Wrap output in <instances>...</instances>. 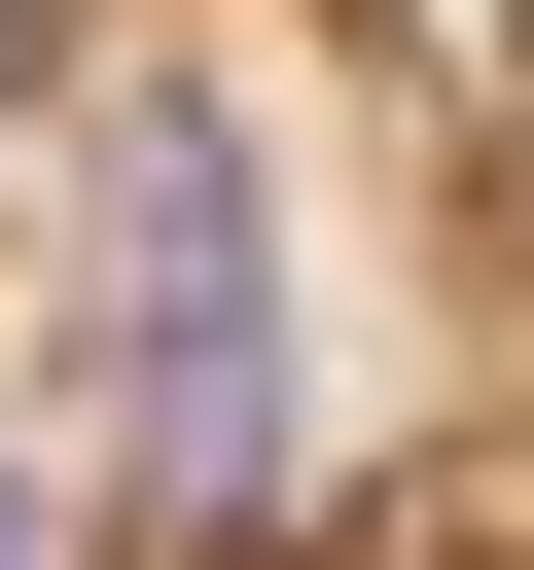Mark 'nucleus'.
Returning a JSON list of instances; mask_svg holds the SVG:
<instances>
[{
    "label": "nucleus",
    "mask_w": 534,
    "mask_h": 570,
    "mask_svg": "<svg viewBox=\"0 0 534 570\" xmlns=\"http://www.w3.org/2000/svg\"><path fill=\"white\" fill-rule=\"evenodd\" d=\"M36 570H534V0H107Z\"/></svg>",
    "instance_id": "1"
},
{
    "label": "nucleus",
    "mask_w": 534,
    "mask_h": 570,
    "mask_svg": "<svg viewBox=\"0 0 534 570\" xmlns=\"http://www.w3.org/2000/svg\"><path fill=\"white\" fill-rule=\"evenodd\" d=\"M71 71H107V0H0V356H36V214H71ZM36 570V534H0Z\"/></svg>",
    "instance_id": "2"
}]
</instances>
